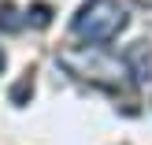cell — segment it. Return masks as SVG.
<instances>
[{
  "mask_svg": "<svg viewBox=\"0 0 152 145\" xmlns=\"http://www.w3.org/2000/svg\"><path fill=\"white\" fill-rule=\"evenodd\" d=\"M59 67L67 74H74V78H82V82L111 89V93H119L126 86V63H119L115 56H108L104 49H93V45H86V49H63L59 52Z\"/></svg>",
  "mask_w": 152,
  "mask_h": 145,
  "instance_id": "cell-1",
  "label": "cell"
},
{
  "mask_svg": "<svg viewBox=\"0 0 152 145\" xmlns=\"http://www.w3.org/2000/svg\"><path fill=\"white\" fill-rule=\"evenodd\" d=\"M71 30L78 37H86V41H93V45L115 41L126 30V7L119 4V0H89V4L74 15Z\"/></svg>",
  "mask_w": 152,
  "mask_h": 145,
  "instance_id": "cell-2",
  "label": "cell"
},
{
  "mask_svg": "<svg viewBox=\"0 0 152 145\" xmlns=\"http://www.w3.org/2000/svg\"><path fill=\"white\" fill-rule=\"evenodd\" d=\"M123 63H126L130 82H137V86L152 82V45L148 41H134L130 49L123 52Z\"/></svg>",
  "mask_w": 152,
  "mask_h": 145,
  "instance_id": "cell-3",
  "label": "cell"
},
{
  "mask_svg": "<svg viewBox=\"0 0 152 145\" xmlns=\"http://www.w3.org/2000/svg\"><path fill=\"white\" fill-rule=\"evenodd\" d=\"M22 26H26V19L19 15V7L7 4V0H0V34H19Z\"/></svg>",
  "mask_w": 152,
  "mask_h": 145,
  "instance_id": "cell-4",
  "label": "cell"
},
{
  "mask_svg": "<svg viewBox=\"0 0 152 145\" xmlns=\"http://www.w3.org/2000/svg\"><path fill=\"white\" fill-rule=\"evenodd\" d=\"M22 19H26V22H30L34 30H45V26L52 22V7H48V4H34V7H30L26 15H22Z\"/></svg>",
  "mask_w": 152,
  "mask_h": 145,
  "instance_id": "cell-5",
  "label": "cell"
},
{
  "mask_svg": "<svg viewBox=\"0 0 152 145\" xmlns=\"http://www.w3.org/2000/svg\"><path fill=\"white\" fill-rule=\"evenodd\" d=\"M26 97H34V86H30V78H22L19 86L11 89V101H15V104H22V101H26Z\"/></svg>",
  "mask_w": 152,
  "mask_h": 145,
  "instance_id": "cell-6",
  "label": "cell"
},
{
  "mask_svg": "<svg viewBox=\"0 0 152 145\" xmlns=\"http://www.w3.org/2000/svg\"><path fill=\"white\" fill-rule=\"evenodd\" d=\"M134 4H141V7H152V0H134Z\"/></svg>",
  "mask_w": 152,
  "mask_h": 145,
  "instance_id": "cell-7",
  "label": "cell"
},
{
  "mask_svg": "<svg viewBox=\"0 0 152 145\" xmlns=\"http://www.w3.org/2000/svg\"><path fill=\"white\" fill-rule=\"evenodd\" d=\"M0 71H4V52H0Z\"/></svg>",
  "mask_w": 152,
  "mask_h": 145,
  "instance_id": "cell-8",
  "label": "cell"
}]
</instances>
